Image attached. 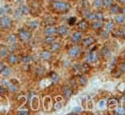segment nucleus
Wrapping results in <instances>:
<instances>
[{
  "label": "nucleus",
  "instance_id": "nucleus-1",
  "mask_svg": "<svg viewBox=\"0 0 125 115\" xmlns=\"http://www.w3.org/2000/svg\"><path fill=\"white\" fill-rule=\"evenodd\" d=\"M51 8L55 12H57V13H66L70 10V6L68 3L64 1H60V0L55 1L54 0L51 4Z\"/></svg>",
  "mask_w": 125,
  "mask_h": 115
},
{
  "label": "nucleus",
  "instance_id": "nucleus-2",
  "mask_svg": "<svg viewBox=\"0 0 125 115\" xmlns=\"http://www.w3.org/2000/svg\"><path fill=\"white\" fill-rule=\"evenodd\" d=\"M18 36H19V39L21 40L23 43H27L30 41L31 37V33L25 29H20L18 30Z\"/></svg>",
  "mask_w": 125,
  "mask_h": 115
},
{
  "label": "nucleus",
  "instance_id": "nucleus-3",
  "mask_svg": "<svg viewBox=\"0 0 125 115\" xmlns=\"http://www.w3.org/2000/svg\"><path fill=\"white\" fill-rule=\"evenodd\" d=\"M0 26H1V28H3L4 29H10V28H11L12 26L11 18L5 16L1 18V19H0Z\"/></svg>",
  "mask_w": 125,
  "mask_h": 115
},
{
  "label": "nucleus",
  "instance_id": "nucleus-4",
  "mask_svg": "<svg viewBox=\"0 0 125 115\" xmlns=\"http://www.w3.org/2000/svg\"><path fill=\"white\" fill-rule=\"evenodd\" d=\"M98 59H99V55H98L97 51L96 50H91L86 56L87 62L90 63H96L98 61Z\"/></svg>",
  "mask_w": 125,
  "mask_h": 115
},
{
  "label": "nucleus",
  "instance_id": "nucleus-5",
  "mask_svg": "<svg viewBox=\"0 0 125 115\" xmlns=\"http://www.w3.org/2000/svg\"><path fill=\"white\" fill-rule=\"evenodd\" d=\"M80 53H81V50H80V49H79V47L74 46V47H72L69 50V55H70V57L75 58V57H77L78 55H80Z\"/></svg>",
  "mask_w": 125,
  "mask_h": 115
},
{
  "label": "nucleus",
  "instance_id": "nucleus-6",
  "mask_svg": "<svg viewBox=\"0 0 125 115\" xmlns=\"http://www.w3.org/2000/svg\"><path fill=\"white\" fill-rule=\"evenodd\" d=\"M44 33L46 35H54L56 33H57V29L52 25H49L45 29Z\"/></svg>",
  "mask_w": 125,
  "mask_h": 115
},
{
  "label": "nucleus",
  "instance_id": "nucleus-7",
  "mask_svg": "<svg viewBox=\"0 0 125 115\" xmlns=\"http://www.w3.org/2000/svg\"><path fill=\"white\" fill-rule=\"evenodd\" d=\"M96 40L94 38V37H86L83 40V45L85 46V47H89V46H91L94 43H96Z\"/></svg>",
  "mask_w": 125,
  "mask_h": 115
},
{
  "label": "nucleus",
  "instance_id": "nucleus-8",
  "mask_svg": "<svg viewBox=\"0 0 125 115\" xmlns=\"http://www.w3.org/2000/svg\"><path fill=\"white\" fill-rule=\"evenodd\" d=\"M28 13V9L27 7H25V6H21V7H19V8L18 9V10H16L15 12V16L16 17H21L22 15H25V14Z\"/></svg>",
  "mask_w": 125,
  "mask_h": 115
},
{
  "label": "nucleus",
  "instance_id": "nucleus-9",
  "mask_svg": "<svg viewBox=\"0 0 125 115\" xmlns=\"http://www.w3.org/2000/svg\"><path fill=\"white\" fill-rule=\"evenodd\" d=\"M62 94H63V96H64L65 99H69L72 95V90H71V88L70 87L65 86L62 88Z\"/></svg>",
  "mask_w": 125,
  "mask_h": 115
},
{
  "label": "nucleus",
  "instance_id": "nucleus-10",
  "mask_svg": "<svg viewBox=\"0 0 125 115\" xmlns=\"http://www.w3.org/2000/svg\"><path fill=\"white\" fill-rule=\"evenodd\" d=\"M83 38V34L80 31H76L73 33L71 39H72L73 43H79Z\"/></svg>",
  "mask_w": 125,
  "mask_h": 115
},
{
  "label": "nucleus",
  "instance_id": "nucleus-11",
  "mask_svg": "<svg viewBox=\"0 0 125 115\" xmlns=\"http://www.w3.org/2000/svg\"><path fill=\"white\" fill-rule=\"evenodd\" d=\"M69 33V29L66 25H61L57 28V34L60 35H66Z\"/></svg>",
  "mask_w": 125,
  "mask_h": 115
},
{
  "label": "nucleus",
  "instance_id": "nucleus-12",
  "mask_svg": "<svg viewBox=\"0 0 125 115\" xmlns=\"http://www.w3.org/2000/svg\"><path fill=\"white\" fill-rule=\"evenodd\" d=\"M77 28L80 29V30H82V31H85L86 29L89 28V24L87 23L86 20H82V21H80L78 23Z\"/></svg>",
  "mask_w": 125,
  "mask_h": 115
},
{
  "label": "nucleus",
  "instance_id": "nucleus-13",
  "mask_svg": "<svg viewBox=\"0 0 125 115\" xmlns=\"http://www.w3.org/2000/svg\"><path fill=\"white\" fill-rule=\"evenodd\" d=\"M84 16L87 19L89 20H94L95 19V13L92 12L91 10H90L89 9H84L83 10Z\"/></svg>",
  "mask_w": 125,
  "mask_h": 115
},
{
  "label": "nucleus",
  "instance_id": "nucleus-14",
  "mask_svg": "<svg viewBox=\"0 0 125 115\" xmlns=\"http://www.w3.org/2000/svg\"><path fill=\"white\" fill-rule=\"evenodd\" d=\"M117 105H118V100L115 98H112V99H109V101H108V107L109 109L111 108H116Z\"/></svg>",
  "mask_w": 125,
  "mask_h": 115
},
{
  "label": "nucleus",
  "instance_id": "nucleus-15",
  "mask_svg": "<svg viewBox=\"0 0 125 115\" xmlns=\"http://www.w3.org/2000/svg\"><path fill=\"white\" fill-rule=\"evenodd\" d=\"M91 27L93 28L95 30H99L102 28L104 27V21H96L92 24Z\"/></svg>",
  "mask_w": 125,
  "mask_h": 115
},
{
  "label": "nucleus",
  "instance_id": "nucleus-16",
  "mask_svg": "<svg viewBox=\"0 0 125 115\" xmlns=\"http://www.w3.org/2000/svg\"><path fill=\"white\" fill-rule=\"evenodd\" d=\"M18 61H19L18 57L16 55H14V54H11V55H10L8 56V62H9L10 64H16V63L18 62Z\"/></svg>",
  "mask_w": 125,
  "mask_h": 115
},
{
  "label": "nucleus",
  "instance_id": "nucleus-17",
  "mask_svg": "<svg viewBox=\"0 0 125 115\" xmlns=\"http://www.w3.org/2000/svg\"><path fill=\"white\" fill-rule=\"evenodd\" d=\"M90 70V65L89 63H83L80 66V71L82 74H86Z\"/></svg>",
  "mask_w": 125,
  "mask_h": 115
},
{
  "label": "nucleus",
  "instance_id": "nucleus-18",
  "mask_svg": "<svg viewBox=\"0 0 125 115\" xmlns=\"http://www.w3.org/2000/svg\"><path fill=\"white\" fill-rule=\"evenodd\" d=\"M41 57L44 61H50L51 59V53L50 52V51L44 50V51H43V52H42Z\"/></svg>",
  "mask_w": 125,
  "mask_h": 115
},
{
  "label": "nucleus",
  "instance_id": "nucleus-19",
  "mask_svg": "<svg viewBox=\"0 0 125 115\" xmlns=\"http://www.w3.org/2000/svg\"><path fill=\"white\" fill-rule=\"evenodd\" d=\"M8 55V49L4 45H0V56L5 57Z\"/></svg>",
  "mask_w": 125,
  "mask_h": 115
},
{
  "label": "nucleus",
  "instance_id": "nucleus-20",
  "mask_svg": "<svg viewBox=\"0 0 125 115\" xmlns=\"http://www.w3.org/2000/svg\"><path fill=\"white\" fill-rule=\"evenodd\" d=\"M110 11L113 14H118L121 12V8L117 4H112L110 7Z\"/></svg>",
  "mask_w": 125,
  "mask_h": 115
},
{
  "label": "nucleus",
  "instance_id": "nucleus-21",
  "mask_svg": "<svg viewBox=\"0 0 125 115\" xmlns=\"http://www.w3.org/2000/svg\"><path fill=\"white\" fill-rule=\"evenodd\" d=\"M61 46L60 44H59L58 43H52L51 44V51H53V52H57V51H58L59 49H60Z\"/></svg>",
  "mask_w": 125,
  "mask_h": 115
},
{
  "label": "nucleus",
  "instance_id": "nucleus-22",
  "mask_svg": "<svg viewBox=\"0 0 125 115\" xmlns=\"http://www.w3.org/2000/svg\"><path fill=\"white\" fill-rule=\"evenodd\" d=\"M105 28H106V30H107L108 32L112 31L114 29V23L112 21H108L107 24H106V25H105Z\"/></svg>",
  "mask_w": 125,
  "mask_h": 115
},
{
  "label": "nucleus",
  "instance_id": "nucleus-23",
  "mask_svg": "<svg viewBox=\"0 0 125 115\" xmlns=\"http://www.w3.org/2000/svg\"><path fill=\"white\" fill-rule=\"evenodd\" d=\"M101 54L103 55V56L104 57H109L110 55V51L107 47H104L101 50Z\"/></svg>",
  "mask_w": 125,
  "mask_h": 115
},
{
  "label": "nucleus",
  "instance_id": "nucleus-24",
  "mask_svg": "<svg viewBox=\"0 0 125 115\" xmlns=\"http://www.w3.org/2000/svg\"><path fill=\"white\" fill-rule=\"evenodd\" d=\"M87 82H88L87 78H86L83 74H81V75H79V83H80L81 86H85L86 84H87Z\"/></svg>",
  "mask_w": 125,
  "mask_h": 115
},
{
  "label": "nucleus",
  "instance_id": "nucleus-25",
  "mask_svg": "<svg viewBox=\"0 0 125 115\" xmlns=\"http://www.w3.org/2000/svg\"><path fill=\"white\" fill-rule=\"evenodd\" d=\"M113 4V0H103V6L104 8H110Z\"/></svg>",
  "mask_w": 125,
  "mask_h": 115
},
{
  "label": "nucleus",
  "instance_id": "nucleus-26",
  "mask_svg": "<svg viewBox=\"0 0 125 115\" xmlns=\"http://www.w3.org/2000/svg\"><path fill=\"white\" fill-rule=\"evenodd\" d=\"M115 22L117 24H123L125 22V16L124 15H118L115 17Z\"/></svg>",
  "mask_w": 125,
  "mask_h": 115
},
{
  "label": "nucleus",
  "instance_id": "nucleus-27",
  "mask_svg": "<svg viewBox=\"0 0 125 115\" xmlns=\"http://www.w3.org/2000/svg\"><path fill=\"white\" fill-rule=\"evenodd\" d=\"M95 19L96 21H104V14L102 13V12H96V13H95Z\"/></svg>",
  "mask_w": 125,
  "mask_h": 115
},
{
  "label": "nucleus",
  "instance_id": "nucleus-28",
  "mask_svg": "<svg viewBox=\"0 0 125 115\" xmlns=\"http://www.w3.org/2000/svg\"><path fill=\"white\" fill-rule=\"evenodd\" d=\"M38 25H39L38 21H31L28 23V26L30 28H31V29H36V28H37Z\"/></svg>",
  "mask_w": 125,
  "mask_h": 115
},
{
  "label": "nucleus",
  "instance_id": "nucleus-29",
  "mask_svg": "<svg viewBox=\"0 0 125 115\" xmlns=\"http://www.w3.org/2000/svg\"><path fill=\"white\" fill-rule=\"evenodd\" d=\"M115 114H118V115H123L125 114V107H116V110L115 112Z\"/></svg>",
  "mask_w": 125,
  "mask_h": 115
},
{
  "label": "nucleus",
  "instance_id": "nucleus-30",
  "mask_svg": "<svg viewBox=\"0 0 125 115\" xmlns=\"http://www.w3.org/2000/svg\"><path fill=\"white\" fill-rule=\"evenodd\" d=\"M55 42V37L53 35H47L46 38H45V43H49V44H51L52 43Z\"/></svg>",
  "mask_w": 125,
  "mask_h": 115
},
{
  "label": "nucleus",
  "instance_id": "nucleus-31",
  "mask_svg": "<svg viewBox=\"0 0 125 115\" xmlns=\"http://www.w3.org/2000/svg\"><path fill=\"white\" fill-rule=\"evenodd\" d=\"M114 35L117 37H125V31L123 30V29H118L116 33L114 34Z\"/></svg>",
  "mask_w": 125,
  "mask_h": 115
},
{
  "label": "nucleus",
  "instance_id": "nucleus-32",
  "mask_svg": "<svg viewBox=\"0 0 125 115\" xmlns=\"http://www.w3.org/2000/svg\"><path fill=\"white\" fill-rule=\"evenodd\" d=\"M93 4L96 8H100L103 5V0H94Z\"/></svg>",
  "mask_w": 125,
  "mask_h": 115
},
{
  "label": "nucleus",
  "instance_id": "nucleus-33",
  "mask_svg": "<svg viewBox=\"0 0 125 115\" xmlns=\"http://www.w3.org/2000/svg\"><path fill=\"white\" fill-rule=\"evenodd\" d=\"M8 43H15L16 41H17V39H16V35H10V36L8 37Z\"/></svg>",
  "mask_w": 125,
  "mask_h": 115
},
{
  "label": "nucleus",
  "instance_id": "nucleus-34",
  "mask_svg": "<svg viewBox=\"0 0 125 115\" xmlns=\"http://www.w3.org/2000/svg\"><path fill=\"white\" fill-rule=\"evenodd\" d=\"M76 18H75V17H71V18L68 20V24H69V25H74V24H76Z\"/></svg>",
  "mask_w": 125,
  "mask_h": 115
},
{
  "label": "nucleus",
  "instance_id": "nucleus-35",
  "mask_svg": "<svg viewBox=\"0 0 125 115\" xmlns=\"http://www.w3.org/2000/svg\"><path fill=\"white\" fill-rule=\"evenodd\" d=\"M31 57L30 55H24V56L22 57V61H23V62H31Z\"/></svg>",
  "mask_w": 125,
  "mask_h": 115
},
{
  "label": "nucleus",
  "instance_id": "nucleus-36",
  "mask_svg": "<svg viewBox=\"0 0 125 115\" xmlns=\"http://www.w3.org/2000/svg\"><path fill=\"white\" fill-rule=\"evenodd\" d=\"M119 70L122 73H125V62H122L119 64Z\"/></svg>",
  "mask_w": 125,
  "mask_h": 115
},
{
  "label": "nucleus",
  "instance_id": "nucleus-37",
  "mask_svg": "<svg viewBox=\"0 0 125 115\" xmlns=\"http://www.w3.org/2000/svg\"><path fill=\"white\" fill-rule=\"evenodd\" d=\"M100 35H101V36L103 37V38H107V37L109 36V32H108L107 30H105V31H101Z\"/></svg>",
  "mask_w": 125,
  "mask_h": 115
},
{
  "label": "nucleus",
  "instance_id": "nucleus-38",
  "mask_svg": "<svg viewBox=\"0 0 125 115\" xmlns=\"http://www.w3.org/2000/svg\"><path fill=\"white\" fill-rule=\"evenodd\" d=\"M3 73H4V75L6 76V75H9L10 73V69L9 68H7V67H5V68H4V70L3 71Z\"/></svg>",
  "mask_w": 125,
  "mask_h": 115
},
{
  "label": "nucleus",
  "instance_id": "nucleus-39",
  "mask_svg": "<svg viewBox=\"0 0 125 115\" xmlns=\"http://www.w3.org/2000/svg\"><path fill=\"white\" fill-rule=\"evenodd\" d=\"M57 78H58L57 74H56V73H52V74H51V80H52L53 81H57Z\"/></svg>",
  "mask_w": 125,
  "mask_h": 115
},
{
  "label": "nucleus",
  "instance_id": "nucleus-40",
  "mask_svg": "<svg viewBox=\"0 0 125 115\" xmlns=\"http://www.w3.org/2000/svg\"><path fill=\"white\" fill-rule=\"evenodd\" d=\"M7 93V89L4 87H0V94H4Z\"/></svg>",
  "mask_w": 125,
  "mask_h": 115
},
{
  "label": "nucleus",
  "instance_id": "nucleus-41",
  "mask_svg": "<svg viewBox=\"0 0 125 115\" xmlns=\"http://www.w3.org/2000/svg\"><path fill=\"white\" fill-rule=\"evenodd\" d=\"M4 68H5V66L4 65V63L2 62H0V73H3V71L4 70Z\"/></svg>",
  "mask_w": 125,
  "mask_h": 115
},
{
  "label": "nucleus",
  "instance_id": "nucleus-42",
  "mask_svg": "<svg viewBox=\"0 0 125 115\" xmlns=\"http://www.w3.org/2000/svg\"><path fill=\"white\" fill-rule=\"evenodd\" d=\"M80 111H81V109L79 108V107H75V109L73 110L74 113H80Z\"/></svg>",
  "mask_w": 125,
  "mask_h": 115
},
{
  "label": "nucleus",
  "instance_id": "nucleus-43",
  "mask_svg": "<svg viewBox=\"0 0 125 115\" xmlns=\"http://www.w3.org/2000/svg\"><path fill=\"white\" fill-rule=\"evenodd\" d=\"M18 113H21V114H28L29 112L28 111H19L18 112Z\"/></svg>",
  "mask_w": 125,
  "mask_h": 115
},
{
  "label": "nucleus",
  "instance_id": "nucleus-44",
  "mask_svg": "<svg viewBox=\"0 0 125 115\" xmlns=\"http://www.w3.org/2000/svg\"><path fill=\"white\" fill-rule=\"evenodd\" d=\"M104 100H101V101L99 102L100 107H103V106H104Z\"/></svg>",
  "mask_w": 125,
  "mask_h": 115
},
{
  "label": "nucleus",
  "instance_id": "nucleus-45",
  "mask_svg": "<svg viewBox=\"0 0 125 115\" xmlns=\"http://www.w3.org/2000/svg\"><path fill=\"white\" fill-rule=\"evenodd\" d=\"M121 12L123 13V15H124L125 16V6L124 7H123V9H121Z\"/></svg>",
  "mask_w": 125,
  "mask_h": 115
},
{
  "label": "nucleus",
  "instance_id": "nucleus-46",
  "mask_svg": "<svg viewBox=\"0 0 125 115\" xmlns=\"http://www.w3.org/2000/svg\"><path fill=\"white\" fill-rule=\"evenodd\" d=\"M48 1H54V0H48Z\"/></svg>",
  "mask_w": 125,
  "mask_h": 115
}]
</instances>
